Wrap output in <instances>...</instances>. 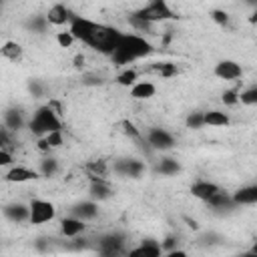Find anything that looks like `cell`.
Segmentation results:
<instances>
[{
  "instance_id": "cell-25",
  "label": "cell",
  "mask_w": 257,
  "mask_h": 257,
  "mask_svg": "<svg viewBox=\"0 0 257 257\" xmlns=\"http://www.w3.org/2000/svg\"><path fill=\"white\" fill-rule=\"evenodd\" d=\"M4 120H6V128H10V131H18L24 124V118H22L20 110H8L4 114Z\"/></svg>"
},
{
  "instance_id": "cell-26",
  "label": "cell",
  "mask_w": 257,
  "mask_h": 257,
  "mask_svg": "<svg viewBox=\"0 0 257 257\" xmlns=\"http://www.w3.org/2000/svg\"><path fill=\"white\" fill-rule=\"evenodd\" d=\"M42 139L46 141V145L50 147V151H52V149H60V147L64 145V135H62V128L50 131V133H46Z\"/></svg>"
},
{
  "instance_id": "cell-1",
  "label": "cell",
  "mask_w": 257,
  "mask_h": 257,
  "mask_svg": "<svg viewBox=\"0 0 257 257\" xmlns=\"http://www.w3.org/2000/svg\"><path fill=\"white\" fill-rule=\"evenodd\" d=\"M68 24H70L68 30L72 32V36L78 42L86 44L88 48H92L100 54H110L122 36V32L118 28H112L102 22H94L84 16H72V20Z\"/></svg>"
},
{
  "instance_id": "cell-37",
  "label": "cell",
  "mask_w": 257,
  "mask_h": 257,
  "mask_svg": "<svg viewBox=\"0 0 257 257\" xmlns=\"http://www.w3.org/2000/svg\"><path fill=\"white\" fill-rule=\"evenodd\" d=\"M2 2H4V0H0V6H2Z\"/></svg>"
},
{
  "instance_id": "cell-15",
  "label": "cell",
  "mask_w": 257,
  "mask_h": 257,
  "mask_svg": "<svg viewBox=\"0 0 257 257\" xmlns=\"http://www.w3.org/2000/svg\"><path fill=\"white\" fill-rule=\"evenodd\" d=\"M203 124H205V126L223 128V126H229V124H231V118H229L227 112L213 108V110H205V112H203Z\"/></svg>"
},
{
  "instance_id": "cell-18",
  "label": "cell",
  "mask_w": 257,
  "mask_h": 257,
  "mask_svg": "<svg viewBox=\"0 0 257 257\" xmlns=\"http://www.w3.org/2000/svg\"><path fill=\"white\" fill-rule=\"evenodd\" d=\"M84 173H86V179H88V181L106 179L108 165H106V161H102V159H94V161H88V163L84 165Z\"/></svg>"
},
{
  "instance_id": "cell-34",
  "label": "cell",
  "mask_w": 257,
  "mask_h": 257,
  "mask_svg": "<svg viewBox=\"0 0 257 257\" xmlns=\"http://www.w3.org/2000/svg\"><path fill=\"white\" fill-rule=\"evenodd\" d=\"M12 165H14V155H12L8 149L0 147V169H4V167H12Z\"/></svg>"
},
{
  "instance_id": "cell-19",
  "label": "cell",
  "mask_w": 257,
  "mask_h": 257,
  "mask_svg": "<svg viewBox=\"0 0 257 257\" xmlns=\"http://www.w3.org/2000/svg\"><path fill=\"white\" fill-rule=\"evenodd\" d=\"M233 205H255L257 203V187L255 185H247L241 187L233 197H231Z\"/></svg>"
},
{
  "instance_id": "cell-33",
  "label": "cell",
  "mask_w": 257,
  "mask_h": 257,
  "mask_svg": "<svg viewBox=\"0 0 257 257\" xmlns=\"http://www.w3.org/2000/svg\"><path fill=\"white\" fill-rule=\"evenodd\" d=\"M48 108L58 116V118H64V104L58 100V98H48Z\"/></svg>"
},
{
  "instance_id": "cell-7",
  "label": "cell",
  "mask_w": 257,
  "mask_h": 257,
  "mask_svg": "<svg viewBox=\"0 0 257 257\" xmlns=\"http://www.w3.org/2000/svg\"><path fill=\"white\" fill-rule=\"evenodd\" d=\"M145 139H147L149 147H153V149H157V151H169V149L175 147V137H173L169 131L161 128V126L151 128V131L145 135Z\"/></svg>"
},
{
  "instance_id": "cell-30",
  "label": "cell",
  "mask_w": 257,
  "mask_h": 257,
  "mask_svg": "<svg viewBox=\"0 0 257 257\" xmlns=\"http://www.w3.org/2000/svg\"><path fill=\"white\" fill-rule=\"evenodd\" d=\"M159 171H161L163 175H175V173L179 171V163H177L175 159H161Z\"/></svg>"
},
{
  "instance_id": "cell-35",
  "label": "cell",
  "mask_w": 257,
  "mask_h": 257,
  "mask_svg": "<svg viewBox=\"0 0 257 257\" xmlns=\"http://www.w3.org/2000/svg\"><path fill=\"white\" fill-rule=\"evenodd\" d=\"M211 20L217 22V24H221V26H225V24L229 22V14H227L225 10H219V8H217V10L211 12Z\"/></svg>"
},
{
  "instance_id": "cell-24",
  "label": "cell",
  "mask_w": 257,
  "mask_h": 257,
  "mask_svg": "<svg viewBox=\"0 0 257 257\" xmlns=\"http://www.w3.org/2000/svg\"><path fill=\"white\" fill-rule=\"evenodd\" d=\"M137 80H139V70L133 68V66H126V68H122V70L116 74V84H118V86H124V88H128V86L135 84Z\"/></svg>"
},
{
  "instance_id": "cell-17",
  "label": "cell",
  "mask_w": 257,
  "mask_h": 257,
  "mask_svg": "<svg viewBox=\"0 0 257 257\" xmlns=\"http://www.w3.org/2000/svg\"><path fill=\"white\" fill-rule=\"evenodd\" d=\"M163 253V247L157 243V241H153V239H147V241H143L137 249H131L128 251V255L131 257H159Z\"/></svg>"
},
{
  "instance_id": "cell-13",
  "label": "cell",
  "mask_w": 257,
  "mask_h": 257,
  "mask_svg": "<svg viewBox=\"0 0 257 257\" xmlns=\"http://www.w3.org/2000/svg\"><path fill=\"white\" fill-rule=\"evenodd\" d=\"M88 195H90V199H94V201H104V199H108V197L112 195L110 181H108V179H94V181H90Z\"/></svg>"
},
{
  "instance_id": "cell-23",
  "label": "cell",
  "mask_w": 257,
  "mask_h": 257,
  "mask_svg": "<svg viewBox=\"0 0 257 257\" xmlns=\"http://www.w3.org/2000/svg\"><path fill=\"white\" fill-rule=\"evenodd\" d=\"M116 128H118V133L122 135V137H126L128 141H143V133H141V128L133 122V120H128V118H122V120H118V124H116Z\"/></svg>"
},
{
  "instance_id": "cell-10",
  "label": "cell",
  "mask_w": 257,
  "mask_h": 257,
  "mask_svg": "<svg viewBox=\"0 0 257 257\" xmlns=\"http://www.w3.org/2000/svg\"><path fill=\"white\" fill-rule=\"evenodd\" d=\"M86 227H88L86 221H82L74 215H68V217L60 219V233H62V237H68V239H74V237L82 235L86 231Z\"/></svg>"
},
{
  "instance_id": "cell-4",
  "label": "cell",
  "mask_w": 257,
  "mask_h": 257,
  "mask_svg": "<svg viewBox=\"0 0 257 257\" xmlns=\"http://www.w3.org/2000/svg\"><path fill=\"white\" fill-rule=\"evenodd\" d=\"M139 18L151 22V24H163L169 20H177L179 14L167 4V0H151L149 4H145L143 8H139L135 12Z\"/></svg>"
},
{
  "instance_id": "cell-8",
  "label": "cell",
  "mask_w": 257,
  "mask_h": 257,
  "mask_svg": "<svg viewBox=\"0 0 257 257\" xmlns=\"http://www.w3.org/2000/svg\"><path fill=\"white\" fill-rule=\"evenodd\" d=\"M40 177L38 169H32V167H26V165H12L8 169V173L4 175L6 183H12V185H22V183H28V181H36Z\"/></svg>"
},
{
  "instance_id": "cell-11",
  "label": "cell",
  "mask_w": 257,
  "mask_h": 257,
  "mask_svg": "<svg viewBox=\"0 0 257 257\" xmlns=\"http://www.w3.org/2000/svg\"><path fill=\"white\" fill-rule=\"evenodd\" d=\"M128 94L133 100H151L157 94V86L151 80H137L128 86Z\"/></svg>"
},
{
  "instance_id": "cell-31",
  "label": "cell",
  "mask_w": 257,
  "mask_h": 257,
  "mask_svg": "<svg viewBox=\"0 0 257 257\" xmlns=\"http://www.w3.org/2000/svg\"><path fill=\"white\" fill-rule=\"evenodd\" d=\"M54 171H56V159H42V161H40L38 173H40L42 177H52Z\"/></svg>"
},
{
  "instance_id": "cell-21",
  "label": "cell",
  "mask_w": 257,
  "mask_h": 257,
  "mask_svg": "<svg viewBox=\"0 0 257 257\" xmlns=\"http://www.w3.org/2000/svg\"><path fill=\"white\" fill-rule=\"evenodd\" d=\"M147 70L157 74V76H161V78H173V76H177L181 72V68L175 62H155Z\"/></svg>"
},
{
  "instance_id": "cell-36",
  "label": "cell",
  "mask_w": 257,
  "mask_h": 257,
  "mask_svg": "<svg viewBox=\"0 0 257 257\" xmlns=\"http://www.w3.org/2000/svg\"><path fill=\"white\" fill-rule=\"evenodd\" d=\"M84 62H86V58H84L82 54H76V56L72 58V64H74V68H84Z\"/></svg>"
},
{
  "instance_id": "cell-16",
  "label": "cell",
  "mask_w": 257,
  "mask_h": 257,
  "mask_svg": "<svg viewBox=\"0 0 257 257\" xmlns=\"http://www.w3.org/2000/svg\"><path fill=\"white\" fill-rule=\"evenodd\" d=\"M0 56L6 58L8 62H20L22 56H24V48L20 42L16 40H6L2 46H0Z\"/></svg>"
},
{
  "instance_id": "cell-2",
  "label": "cell",
  "mask_w": 257,
  "mask_h": 257,
  "mask_svg": "<svg viewBox=\"0 0 257 257\" xmlns=\"http://www.w3.org/2000/svg\"><path fill=\"white\" fill-rule=\"evenodd\" d=\"M155 52L151 40L145 38V34H135V32H122L116 48L108 54L110 62L114 66H128L135 60L147 58Z\"/></svg>"
},
{
  "instance_id": "cell-27",
  "label": "cell",
  "mask_w": 257,
  "mask_h": 257,
  "mask_svg": "<svg viewBox=\"0 0 257 257\" xmlns=\"http://www.w3.org/2000/svg\"><path fill=\"white\" fill-rule=\"evenodd\" d=\"M239 104H245V106L257 104V86H249V88L241 90L239 92Z\"/></svg>"
},
{
  "instance_id": "cell-3",
  "label": "cell",
  "mask_w": 257,
  "mask_h": 257,
  "mask_svg": "<svg viewBox=\"0 0 257 257\" xmlns=\"http://www.w3.org/2000/svg\"><path fill=\"white\" fill-rule=\"evenodd\" d=\"M28 128H30V133H34L36 137H44V135L50 133V131L62 128V118H58V116L48 108V104H42V106H38V108L34 110V114L30 116Z\"/></svg>"
},
{
  "instance_id": "cell-22",
  "label": "cell",
  "mask_w": 257,
  "mask_h": 257,
  "mask_svg": "<svg viewBox=\"0 0 257 257\" xmlns=\"http://www.w3.org/2000/svg\"><path fill=\"white\" fill-rule=\"evenodd\" d=\"M143 171H145V165L135 159H124L116 165V173H120L124 177H141Z\"/></svg>"
},
{
  "instance_id": "cell-32",
  "label": "cell",
  "mask_w": 257,
  "mask_h": 257,
  "mask_svg": "<svg viewBox=\"0 0 257 257\" xmlns=\"http://www.w3.org/2000/svg\"><path fill=\"white\" fill-rule=\"evenodd\" d=\"M221 100H223V104H227V106H237V104H239V90H237V88L225 90V92L221 94Z\"/></svg>"
},
{
  "instance_id": "cell-28",
  "label": "cell",
  "mask_w": 257,
  "mask_h": 257,
  "mask_svg": "<svg viewBox=\"0 0 257 257\" xmlns=\"http://www.w3.org/2000/svg\"><path fill=\"white\" fill-rule=\"evenodd\" d=\"M54 38H56V42H58V46H60V48H70V46L76 42V38L72 36V32H70V30H58Z\"/></svg>"
},
{
  "instance_id": "cell-9",
  "label": "cell",
  "mask_w": 257,
  "mask_h": 257,
  "mask_svg": "<svg viewBox=\"0 0 257 257\" xmlns=\"http://www.w3.org/2000/svg\"><path fill=\"white\" fill-rule=\"evenodd\" d=\"M44 20H46L50 26H64V24H68V22L72 20V12L68 10L66 4L56 2V4H52V6L48 8Z\"/></svg>"
},
{
  "instance_id": "cell-29",
  "label": "cell",
  "mask_w": 257,
  "mask_h": 257,
  "mask_svg": "<svg viewBox=\"0 0 257 257\" xmlns=\"http://www.w3.org/2000/svg\"><path fill=\"white\" fill-rule=\"evenodd\" d=\"M185 126L187 128H203V112L201 110H195V112H189L187 118H185Z\"/></svg>"
},
{
  "instance_id": "cell-20",
  "label": "cell",
  "mask_w": 257,
  "mask_h": 257,
  "mask_svg": "<svg viewBox=\"0 0 257 257\" xmlns=\"http://www.w3.org/2000/svg\"><path fill=\"white\" fill-rule=\"evenodd\" d=\"M4 215L12 223H22V221H28L30 207L28 205H22V203H12V205H6L4 207Z\"/></svg>"
},
{
  "instance_id": "cell-14",
  "label": "cell",
  "mask_w": 257,
  "mask_h": 257,
  "mask_svg": "<svg viewBox=\"0 0 257 257\" xmlns=\"http://www.w3.org/2000/svg\"><path fill=\"white\" fill-rule=\"evenodd\" d=\"M96 213H98V203H96L94 199L80 201V203H76V205L72 207V215L78 217V219H82V221H90V219H94Z\"/></svg>"
},
{
  "instance_id": "cell-5",
  "label": "cell",
  "mask_w": 257,
  "mask_h": 257,
  "mask_svg": "<svg viewBox=\"0 0 257 257\" xmlns=\"http://www.w3.org/2000/svg\"><path fill=\"white\" fill-rule=\"evenodd\" d=\"M28 207H30L28 223L34 225V227L46 225V223L54 221V217H56V207H54V203H50V201H46V199H32Z\"/></svg>"
},
{
  "instance_id": "cell-6",
  "label": "cell",
  "mask_w": 257,
  "mask_h": 257,
  "mask_svg": "<svg viewBox=\"0 0 257 257\" xmlns=\"http://www.w3.org/2000/svg\"><path fill=\"white\" fill-rule=\"evenodd\" d=\"M213 74L219 78V80H225V82H231V80H237L243 76V66L237 62V60H219L213 68Z\"/></svg>"
},
{
  "instance_id": "cell-12",
  "label": "cell",
  "mask_w": 257,
  "mask_h": 257,
  "mask_svg": "<svg viewBox=\"0 0 257 257\" xmlns=\"http://www.w3.org/2000/svg\"><path fill=\"white\" fill-rule=\"evenodd\" d=\"M221 187L217 185V183H213V181H195L193 185H191V195L195 197V199H199V201H209L217 191H219Z\"/></svg>"
}]
</instances>
